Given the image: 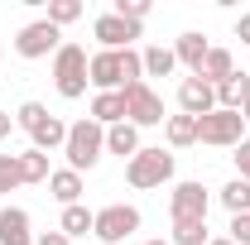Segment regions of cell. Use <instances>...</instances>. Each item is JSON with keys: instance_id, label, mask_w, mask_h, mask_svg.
Wrapping results in <instances>:
<instances>
[{"instance_id": "1", "label": "cell", "mask_w": 250, "mask_h": 245, "mask_svg": "<svg viewBox=\"0 0 250 245\" xmlns=\"http://www.w3.org/2000/svg\"><path fill=\"white\" fill-rule=\"evenodd\" d=\"M62 154H67V168H72V173L96 168L101 154H106V125H96L92 116L77 121V125H67V144H62Z\"/></svg>"}, {"instance_id": "2", "label": "cell", "mask_w": 250, "mask_h": 245, "mask_svg": "<svg viewBox=\"0 0 250 245\" xmlns=\"http://www.w3.org/2000/svg\"><path fill=\"white\" fill-rule=\"evenodd\" d=\"M53 87L67 101H77V96L87 92V48L82 43H62L58 53H53Z\"/></svg>"}, {"instance_id": "3", "label": "cell", "mask_w": 250, "mask_h": 245, "mask_svg": "<svg viewBox=\"0 0 250 245\" xmlns=\"http://www.w3.org/2000/svg\"><path fill=\"white\" fill-rule=\"evenodd\" d=\"M125 178H130V187H140V192L164 187L168 178H173V154L168 149H140L130 163H125Z\"/></svg>"}, {"instance_id": "4", "label": "cell", "mask_w": 250, "mask_h": 245, "mask_svg": "<svg viewBox=\"0 0 250 245\" xmlns=\"http://www.w3.org/2000/svg\"><path fill=\"white\" fill-rule=\"evenodd\" d=\"M121 96H125V121L135 125V130H149V125L168 121V116H164V96H159L149 82H130Z\"/></svg>"}, {"instance_id": "5", "label": "cell", "mask_w": 250, "mask_h": 245, "mask_svg": "<svg viewBox=\"0 0 250 245\" xmlns=\"http://www.w3.org/2000/svg\"><path fill=\"white\" fill-rule=\"evenodd\" d=\"M135 231H140V207H130V202L101 207V212H96V226H92V236L101 245H121V241H130Z\"/></svg>"}, {"instance_id": "6", "label": "cell", "mask_w": 250, "mask_h": 245, "mask_svg": "<svg viewBox=\"0 0 250 245\" xmlns=\"http://www.w3.org/2000/svg\"><path fill=\"white\" fill-rule=\"evenodd\" d=\"M197 140L212 144V149H236V144L246 140L241 111H212V116H202V121H197Z\"/></svg>"}, {"instance_id": "7", "label": "cell", "mask_w": 250, "mask_h": 245, "mask_svg": "<svg viewBox=\"0 0 250 245\" xmlns=\"http://www.w3.org/2000/svg\"><path fill=\"white\" fill-rule=\"evenodd\" d=\"M58 48H62V29L48 24V20H34V24H24V29L15 34V53L20 58H48Z\"/></svg>"}, {"instance_id": "8", "label": "cell", "mask_w": 250, "mask_h": 245, "mask_svg": "<svg viewBox=\"0 0 250 245\" xmlns=\"http://www.w3.org/2000/svg\"><path fill=\"white\" fill-rule=\"evenodd\" d=\"M207 207H212V197H207L202 183H178L168 192V216L173 221H207Z\"/></svg>"}, {"instance_id": "9", "label": "cell", "mask_w": 250, "mask_h": 245, "mask_svg": "<svg viewBox=\"0 0 250 245\" xmlns=\"http://www.w3.org/2000/svg\"><path fill=\"white\" fill-rule=\"evenodd\" d=\"M178 111H183V116H197V121L212 116V111H217V87L202 82V77H183V82H178Z\"/></svg>"}, {"instance_id": "10", "label": "cell", "mask_w": 250, "mask_h": 245, "mask_svg": "<svg viewBox=\"0 0 250 245\" xmlns=\"http://www.w3.org/2000/svg\"><path fill=\"white\" fill-rule=\"evenodd\" d=\"M87 82L96 92H125V72H121V53H92L87 58Z\"/></svg>"}, {"instance_id": "11", "label": "cell", "mask_w": 250, "mask_h": 245, "mask_svg": "<svg viewBox=\"0 0 250 245\" xmlns=\"http://www.w3.org/2000/svg\"><path fill=\"white\" fill-rule=\"evenodd\" d=\"M92 34L101 39L106 53H121V48H130V39H140V24H130V20H121V15H96Z\"/></svg>"}, {"instance_id": "12", "label": "cell", "mask_w": 250, "mask_h": 245, "mask_svg": "<svg viewBox=\"0 0 250 245\" xmlns=\"http://www.w3.org/2000/svg\"><path fill=\"white\" fill-rule=\"evenodd\" d=\"M0 245H34V226L24 207H0Z\"/></svg>"}, {"instance_id": "13", "label": "cell", "mask_w": 250, "mask_h": 245, "mask_svg": "<svg viewBox=\"0 0 250 245\" xmlns=\"http://www.w3.org/2000/svg\"><path fill=\"white\" fill-rule=\"evenodd\" d=\"M207 53H212V43L202 39V34H178V43H173V58L183 62V67H192V77L202 72V62H207Z\"/></svg>"}, {"instance_id": "14", "label": "cell", "mask_w": 250, "mask_h": 245, "mask_svg": "<svg viewBox=\"0 0 250 245\" xmlns=\"http://www.w3.org/2000/svg\"><path fill=\"white\" fill-rule=\"evenodd\" d=\"M29 140H34V149H39V154H53V149L67 144V125H62L58 116H43V121L29 130Z\"/></svg>"}, {"instance_id": "15", "label": "cell", "mask_w": 250, "mask_h": 245, "mask_svg": "<svg viewBox=\"0 0 250 245\" xmlns=\"http://www.w3.org/2000/svg\"><path fill=\"white\" fill-rule=\"evenodd\" d=\"M48 192H53V202H62V207H77V197H82V173L53 168V173H48Z\"/></svg>"}, {"instance_id": "16", "label": "cell", "mask_w": 250, "mask_h": 245, "mask_svg": "<svg viewBox=\"0 0 250 245\" xmlns=\"http://www.w3.org/2000/svg\"><path fill=\"white\" fill-rule=\"evenodd\" d=\"M106 149H111V154H121L125 163H130L135 154L145 149V144H140V130H135V125H130V121L111 125V130H106Z\"/></svg>"}, {"instance_id": "17", "label": "cell", "mask_w": 250, "mask_h": 245, "mask_svg": "<svg viewBox=\"0 0 250 245\" xmlns=\"http://www.w3.org/2000/svg\"><path fill=\"white\" fill-rule=\"evenodd\" d=\"M92 121L106 125V130H111V125H121V121H125V96H121V92H96V96H92Z\"/></svg>"}, {"instance_id": "18", "label": "cell", "mask_w": 250, "mask_h": 245, "mask_svg": "<svg viewBox=\"0 0 250 245\" xmlns=\"http://www.w3.org/2000/svg\"><path fill=\"white\" fill-rule=\"evenodd\" d=\"M164 140H168V149H188V144H197V116H168L164 121Z\"/></svg>"}, {"instance_id": "19", "label": "cell", "mask_w": 250, "mask_h": 245, "mask_svg": "<svg viewBox=\"0 0 250 245\" xmlns=\"http://www.w3.org/2000/svg\"><path fill=\"white\" fill-rule=\"evenodd\" d=\"M246 96H250V77H246V72H236V77L217 82V111H241Z\"/></svg>"}, {"instance_id": "20", "label": "cell", "mask_w": 250, "mask_h": 245, "mask_svg": "<svg viewBox=\"0 0 250 245\" xmlns=\"http://www.w3.org/2000/svg\"><path fill=\"white\" fill-rule=\"evenodd\" d=\"M92 226H96V212L92 207H62V221H58V231L67 236V241H77V236H92Z\"/></svg>"}, {"instance_id": "21", "label": "cell", "mask_w": 250, "mask_h": 245, "mask_svg": "<svg viewBox=\"0 0 250 245\" xmlns=\"http://www.w3.org/2000/svg\"><path fill=\"white\" fill-rule=\"evenodd\" d=\"M197 77L217 87V82H226V77H236V58H231L226 48H212V53H207V62H202V72H197Z\"/></svg>"}, {"instance_id": "22", "label": "cell", "mask_w": 250, "mask_h": 245, "mask_svg": "<svg viewBox=\"0 0 250 245\" xmlns=\"http://www.w3.org/2000/svg\"><path fill=\"white\" fill-rule=\"evenodd\" d=\"M15 159H20V178H24V183H48V173H53V168H48V154H39L29 144L24 154H15Z\"/></svg>"}, {"instance_id": "23", "label": "cell", "mask_w": 250, "mask_h": 245, "mask_svg": "<svg viewBox=\"0 0 250 245\" xmlns=\"http://www.w3.org/2000/svg\"><path fill=\"white\" fill-rule=\"evenodd\" d=\"M217 197H221V207H226L231 216H246L250 212V183H246V178H231Z\"/></svg>"}, {"instance_id": "24", "label": "cell", "mask_w": 250, "mask_h": 245, "mask_svg": "<svg viewBox=\"0 0 250 245\" xmlns=\"http://www.w3.org/2000/svg\"><path fill=\"white\" fill-rule=\"evenodd\" d=\"M178 67V58H173V48H164V43H154V48H145V77H168Z\"/></svg>"}, {"instance_id": "25", "label": "cell", "mask_w": 250, "mask_h": 245, "mask_svg": "<svg viewBox=\"0 0 250 245\" xmlns=\"http://www.w3.org/2000/svg\"><path fill=\"white\" fill-rule=\"evenodd\" d=\"M212 236H207V221H173V236H168V245H207Z\"/></svg>"}, {"instance_id": "26", "label": "cell", "mask_w": 250, "mask_h": 245, "mask_svg": "<svg viewBox=\"0 0 250 245\" xmlns=\"http://www.w3.org/2000/svg\"><path fill=\"white\" fill-rule=\"evenodd\" d=\"M48 24H72V20H82V0H48V15H43Z\"/></svg>"}, {"instance_id": "27", "label": "cell", "mask_w": 250, "mask_h": 245, "mask_svg": "<svg viewBox=\"0 0 250 245\" xmlns=\"http://www.w3.org/2000/svg\"><path fill=\"white\" fill-rule=\"evenodd\" d=\"M20 183H24V178H20V159H15V154H0V197L15 192Z\"/></svg>"}, {"instance_id": "28", "label": "cell", "mask_w": 250, "mask_h": 245, "mask_svg": "<svg viewBox=\"0 0 250 245\" xmlns=\"http://www.w3.org/2000/svg\"><path fill=\"white\" fill-rule=\"evenodd\" d=\"M111 15H121L130 24H145V15H149V0H116V10Z\"/></svg>"}, {"instance_id": "29", "label": "cell", "mask_w": 250, "mask_h": 245, "mask_svg": "<svg viewBox=\"0 0 250 245\" xmlns=\"http://www.w3.org/2000/svg\"><path fill=\"white\" fill-rule=\"evenodd\" d=\"M43 116H48V106H39V101H24V106L15 111V125H20V130H34Z\"/></svg>"}, {"instance_id": "30", "label": "cell", "mask_w": 250, "mask_h": 245, "mask_svg": "<svg viewBox=\"0 0 250 245\" xmlns=\"http://www.w3.org/2000/svg\"><path fill=\"white\" fill-rule=\"evenodd\" d=\"M226 241L250 245V212H246V216H231V236H226Z\"/></svg>"}, {"instance_id": "31", "label": "cell", "mask_w": 250, "mask_h": 245, "mask_svg": "<svg viewBox=\"0 0 250 245\" xmlns=\"http://www.w3.org/2000/svg\"><path fill=\"white\" fill-rule=\"evenodd\" d=\"M231 159H236V178H246V183H250V140H241Z\"/></svg>"}, {"instance_id": "32", "label": "cell", "mask_w": 250, "mask_h": 245, "mask_svg": "<svg viewBox=\"0 0 250 245\" xmlns=\"http://www.w3.org/2000/svg\"><path fill=\"white\" fill-rule=\"evenodd\" d=\"M34 245H72L62 231H43V236H34Z\"/></svg>"}, {"instance_id": "33", "label": "cell", "mask_w": 250, "mask_h": 245, "mask_svg": "<svg viewBox=\"0 0 250 245\" xmlns=\"http://www.w3.org/2000/svg\"><path fill=\"white\" fill-rule=\"evenodd\" d=\"M236 39H241V43H250V15H241V20H236Z\"/></svg>"}, {"instance_id": "34", "label": "cell", "mask_w": 250, "mask_h": 245, "mask_svg": "<svg viewBox=\"0 0 250 245\" xmlns=\"http://www.w3.org/2000/svg\"><path fill=\"white\" fill-rule=\"evenodd\" d=\"M10 125H15V121H10V111H0V140L10 135Z\"/></svg>"}, {"instance_id": "35", "label": "cell", "mask_w": 250, "mask_h": 245, "mask_svg": "<svg viewBox=\"0 0 250 245\" xmlns=\"http://www.w3.org/2000/svg\"><path fill=\"white\" fill-rule=\"evenodd\" d=\"M241 121H246V125H250V96H246V106H241Z\"/></svg>"}, {"instance_id": "36", "label": "cell", "mask_w": 250, "mask_h": 245, "mask_svg": "<svg viewBox=\"0 0 250 245\" xmlns=\"http://www.w3.org/2000/svg\"><path fill=\"white\" fill-rule=\"evenodd\" d=\"M207 245H236V241H226V236H217V241H207Z\"/></svg>"}, {"instance_id": "37", "label": "cell", "mask_w": 250, "mask_h": 245, "mask_svg": "<svg viewBox=\"0 0 250 245\" xmlns=\"http://www.w3.org/2000/svg\"><path fill=\"white\" fill-rule=\"evenodd\" d=\"M145 245H168V241H145Z\"/></svg>"}, {"instance_id": "38", "label": "cell", "mask_w": 250, "mask_h": 245, "mask_svg": "<svg viewBox=\"0 0 250 245\" xmlns=\"http://www.w3.org/2000/svg\"><path fill=\"white\" fill-rule=\"evenodd\" d=\"M246 77H250V72H246Z\"/></svg>"}]
</instances>
